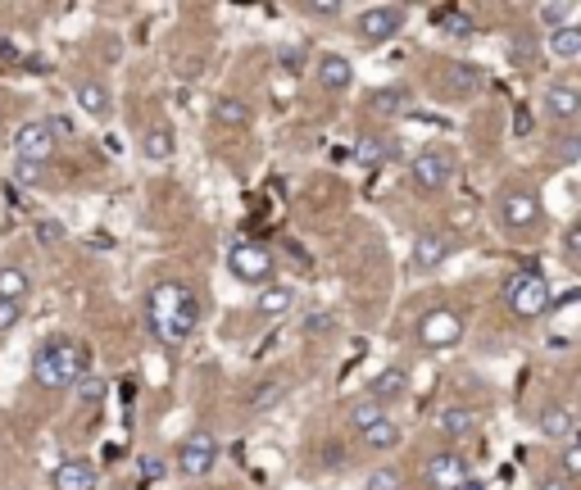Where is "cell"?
Returning a JSON list of instances; mask_svg holds the SVG:
<instances>
[{
	"mask_svg": "<svg viewBox=\"0 0 581 490\" xmlns=\"http://www.w3.org/2000/svg\"><path fill=\"white\" fill-rule=\"evenodd\" d=\"M404 19H409L404 5H368V10H359V19H355L359 46H386L391 37H400Z\"/></svg>",
	"mask_w": 581,
	"mask_h": 490,
	"instance_id": "8992f818",
	"label": "cell"
},
{
	"mask_svg": "<svg viewBox=\"0 0 581 490\" xmlns=\"http://www.w3.org/2000/svg\"><path fill=\"white\" fill-rule=\"evenodd\" d=\"M477 87H482V69L477 64H450V73H445V91L450 96H473Z\"/></svg>",
	"mask_w": 581,
	"mask_h": 490,
	"instance_id": "484cf974",
	"label": "cell"
},
{
	"mask_svg": "<svg viewBox=\"0 0 581 490\" xmlns=\"http://www.w3.org/2000/svg\"><path fill=\"white\" fill-rule=\"evenodd\" d=\"M46 123H50V132H55L60 141H73V137H78V128H73V118H69V114H50Z\"/></svg>",
	"mask_w": 581,
	"mask_h": 490,
	"instance_id": "60d3db41",
	"label": "cell"
},
{
	"mask_svg": "<svg viewBox=\"0 0 581 490\" xmlns=\"http://www.w3.org/2000/svg\"><path fill=\"white\" fill-rule=\"evenodd\" d=\"M305 332H309V336L332 332V314H309V318H305Z\"/></svg>",
	"mask_w": 581,
	"mask_h": 490,
	"instance_id": "ee69618b",
	"label": "cell"
},
{
	"mask_svg": "<svg viewBox=\"0 0 581 490\" xmlns=\"http://www.w3.org/2000/svg\"><path fill=\"white\" fill-rule=\"evenodd\" d=\"M545 118H550L554 128H568V123H577L581 118V87H572V82H554V87H545Z\"/></svg>",
	"mask_w": 581,
	"mask_h": 490,
	"instance_id": "4fadbf2b",
	"label": "cell"
},
{
	"mask_svg": "<svg viewBox=\"0 0 581 490\" xmlns=\"http://www.w3.org/2000/svg\"><path fill=\"white\" fill-rule=\"evenodd\" d=\"M141 468H146V477H150V481H159V477H164V459H146V463H141Z\"/></svg>",
	"mask_w": 581,
	"mask_h": 490,
	"instance_id": "bcb514c9",
	"label": "cell"
},
{
	"mask_svg": "<svg viewBox=\"0 0 581 490\" xmlns=\"http://www.w3.org/2000/svg\"><path fill=\"white\" fill-rule=\"evenodd\" d=\"M282 69L286 73H305V46H282Z\"/></svg>",
	"mask_w": 581,
	"mask_h": 490,
	"instance_id": "ab89813d",
	"label": "cell"
},
{
	"mask_svg": "<svg viewBox=\"0 0 581 490\" xmlns=\"http://www.w3.org/2000/svg\"><path fill=\"white\" fill-rule=\"evenodd\" d=\"M50 481H55V490H96L100 486V468L91 459H64Z\"/></svg>",
	"mask_w": 581,
	"mask_h": 490,
	"instance_id": "2e32d148",
	"label": "cell"
},
{
	"mask_svg": "<svg viewBox=\"0 0 581 490\" xmlns=\"http://www.w3.org/2000/svg\"><path fill=\"white\" fill-rule=\"evenodd\" d=\"M282 395H286V386L277 382V377H268V382H259V386H250V391H246V409L268 413V409H277V404H282Z\"/></svg>",
	"mask_w": 581,
	"mask_h": 490,
	"instance_id": "83f0119b",
	"label": "cell"
},
{
	"mask_svg": "<svg viewBox=\"0 0 581 490\" xmlns=\"http://www.w3.org/2000/svg\"><path fill=\"white\" fill-rule=\"evenodd\" d=\"M536 19H541L545 32L572 28V23H577V5H572V0H545V5H536Z\"/></svg>",
	"mask_w": 581,
	"mask_h": 490,
	"instance_id": "cb8c5ba5",
	"label": "cell"
},
{
	"mask_svg": "<svg viewBox=\"0 0 581 490\" xmlns=\"http://www.w3.org/2000/svg\"><path fill=\"white\" fill-rule=\"evenodd\" d=\"M291 304H296V286H291V282H268L264 291L255 295V314L259 318H282V314H291Z\"/></svg>",
	"mask_w": 581,
	"mask_h": 490,
	"instance_id": "d6986e66",
	"label": "cell"
},
{
	"mask_svg": "<svg viewBox=\"0 0 581 490\" xmlns=\"http://www.w3.org/2000/svg\"><path fill=\"white\" fill-rule=\"evenodd\" d=\"M227 268H232V277H237V282L259 286V291H264V286L273 282V273H277V259H273V250H268V245L237 241L232 250H227Z\"/></svg>",
	"mask_w": 581,
	"mask_h": 490,
	"instance_id": "277c9868",
	"label": "cell"
},
{
	"mask_svg": "<svg viewBox=\"0 0 581 490\" xmlns=\"http://www.w3.org/2000/svg\"><path fill=\"white\" fill-rule=\"evenodd\" d=\"M0 123H5V109H0Z\"/></svg>",
	"mask_w": 581,
	"mask_h": 490,
	"instance_id": "7dc6e473",
	"label": "cell"
},
{
	"mask_svg": "<svg viewBox=\"0 0 581 490\" xmlns=\"http://www.w3.org/2000/svg\"><path fill=\"white\" fill-rule=\"evenodd\" d=\"M382 418H391V413H386V404L373 400V395H364V400L350 404V432H359V436H364L368 427H377Z\"/></svg>",
	"mask_w": 581,
	"mask_h": 490,
	"instance_id": "d4e9b609",
	"label": "cell"
},
{
	"mask_svg": "<svg viewBox=\"0 0 581 490\" xmlns=\"http://www.w3.org/2000/svg\"><path fill=\"white\" fill-rule=\"evenodd\" d=\"M450 255H454V241L445 232H418L414 250H409V268H414V273H436Z\"/></svg>",
	"mask_w": 581,
	"mask_h": 490,
	"instance_id": "7c38bea8",
	"label": "cell"
},
{
	"mask_svg": "<svg viewBox=\"0 0 581 490\" xmlns=\"http://www.w3.org/2000/svg\"><path fill=\"white\" fill-rule=\"evenodd\" d=\"M314 73H318V87L332 91V96H341V91L355 87V64L345 55H336V50H327V55L314 59Z\"/></svg>",
	"mask_w": 581,
	"mask_h": 490,
	"instance_id": "5bb4252c",
	"label": "cell"
},
{
	"mask_svg": "<svg viewBox=\"0 0 581 490\" xmlns=\"http://www.w3.org/2000/svg\"><path fill=\"white\" fill-rule=\"evenodd\" d=\"M364 490H404V472L400 468H373L364 477Z\"/></svg>",
	"mask_w": 581,
	"mask_h": 490,
	"instance_id": "d6a6232c",
	"label": "cell"
},
{
	"mask_svg": "<svg viewBox=\"0 0 581 490\" xmlns=\"http://www.w3.org/2000/svg\"><path fill=\"white\" fill-rule=\"evenodd\" d=\"M459 341H463V318L454 309H427L418 318V345H427V350H450Z\"/></svg>",
	"mask_w": 581,
	"mask_h": 490,
	"instance_id": "ba28073f",
	"label": "cell"
},
{
	"mask_svg": "<svg viewBox=\"0 0 581 490\" xmlns=\"http://www.w3.org/2000/svg\"><path fill=\"white\" fill-rule=\"evenodd\" d=\"M504 300H509L513 318H522V323H536V318L550 314L554 295H550V282H545L536 268H522V273L509 277V286H504Z\"/></svg>",
	"mask_w": 581,
	"mask_h": 490,
	"instance_id": "3957f363",
	"label": "cell"
},
{
	"mask_svg": "<svg viewBox=\"0 0 581 490\" xmlns=\"http://www.w3.org/2000/svg\"><path fill=\"white\" fill-rule=\"evenodd\" d=\"M423 481H427V490H463L473 481V468H468L463 454L445 450V454H432V459H427Z\"/></svg>",
	"mask_w": 581,
	"mask_h": 490,
	"instance_id": "8fae6325",
	"label": "cell"
},
{
	"mask_svg": "<svg viewBox=\"0 0 581 490\" xmlns=\"http://www.w3.org/2000/svg\"><path fill=\"white\" fill-rule=\"evenodd\" d=\"M41 177H46V164H23V159H14V182L19 187H37Z\"/></svg>",
	"mask_w": 581,
	"mask_h": 490,
	"instance_id": "d590c367",
	"label": "cell"
},
{
	"mask_svg": "<svg viewBox=\"0 0 581 490\" xmlns=\"http://www.w3.org/2000/svg\"><path fill=\"white\" fill-rule=\"evenodd\" d=\"M28 291H32V277L23 273V268H14V264L0 268V300L23 304V300H28Z\"/></svg>",
	"mask_w": 581,
	"mask_h": 490,
	"instance_id": "f1b7e54d",
	"label": "cell"
},
{
	"mask_svg": "<svg viewBox=\"0 0 581 490\" xmlns=\"http://www.w3.org/2000/svg\"><path fill=\"white\" fill-rule=\"evenodd\" d=\"M554 159H559V164H577V159H581V137H577V132L559 137V146H554Z\"/></svg>",
	"mask_w": 581,
	"mask_h": 490,
	"instance_id": "8d00e7d4",
	"label": "cell"
},
{
	"mask_svg": "<svg viewBox=\"0 0 581 490\" xmlns=\"http://www.w3.org/2000/svg\"><path fill=\"white\" fill-rule=\"evenodd\" d=\"M73 391H78L82 404H100V400H105V382H100V377H82Z\"/></svg>",
	"mask_w": 581,
	"mask_h": 490,
	"instance_id": "74e56055",
	"label": "cell"
},
{
	"mask_svg": "<svg viewBox=\"0 0 581 490\" xmlns=\"http://www.w3.org/2000/svg\"><path fill=\"white\" fill-rule=\"evenodd\" d=\"M563 255H568L572 264H581V218L568 227V232H563Z\"/></svg>",
	"mask_w": 581,
	"mask_h": 490,
	"instance_id": "f35d334b",
	"label": "cell"
},
{
	"mask_svg": "<svg viewBox=\"0 0 581 490\" xmlns=\"http://www.w3.org/2000/svg\"><path fill=\"white\" fill-rule=\"evenodd\" d=\"M500 223H504V232H513V236L536 232V227L545 223L541 196H536V191H527V187L504 191V196H500Z\"/></svg>",
	"mask_w": 581,
	"mask_h": 490,
	"instance_id": "5b68a950",
	"label": "cell"
},
{
	"mask_svg": "<svg viewBox=\"0 0 581 490\" xmlns=\"http://www.w3.org/2000/svg\"><path fill=\"white\" fill-rule=\"evenodd\" d=\"M391 155H395V141L391 137H359V146H355V159L364 168H382Z\"/></svg>",
	"mask_w": 581,
	"mask_h": 490,
	"instance_id": "4316f807",
	"label": "cell"
},
{
	"mask_svg": "<svg viewBox=\"0 0 581 490\" xmlns=\"http://www.w3.org/2000/svg\"><path fill=\"white\" fill-rule=\"evenodd\" d=\"M55 150H60V137L50 132L46 118L23 123V128L14 132V155H19L23 164H50V159H55Z\"/></svg>",
	"mask_w": 581,
	"mask_h": 490,
	"instance_id": "9c48e42d",
	"label": "cell"
},
{
	"mask_svg": "<svg viewBox=\"0 0 581 490\" xmlns=\"http://www.w3.org/2000/svg\"><path fill=\"white\" fill-rule=\"evenodd\" d=\"M214 468H218V441L209 432H191L178 445V472L196 481V477H209Z\"/></svg>",
	"mask_w": 581,
	"mask_h": 490,
	"instance_id": "30bf717a",
	"label": "cell"
},
{
	"mask_svg": "<svg viewBox=\"0 0 581 490\" xmlns=\"http://www.w3.org/2000/svg\"><path fill=\"white\" fill-rule=\"evenodd\" d=\"M209 118H214L218 128H246V123H250V105L241 96H218L214 109H209Z\"/></svg>",
	"mask_w": 581,
	"mask_h": 490,
	"instance_id": "7402d4cb",
	"label": "cell"
},
{
	"mask_svg": "<svg viewBox=\"0 0 581 490\" xmlns=\"http://www.w3.org/2000/svg\"><path fill=\"white\" fill-rule=\"evenodd\" d=\"M141 155H146L150 164H168V159H173V132H168V128H150L146 137H141Z\"/></svg>",
	"mask_w": 581,
	"mask_h": 490,
	"instance_id": "4dcf8cb0",
	"label": "cell"
},
{
	"mask_svg": "<svg viewBox=\"0 0 581 490\" xmlns=\"http://www.w3.org/2000/svg\"><path fill=\"white\" fill-rule=\"evenodd\" d=\"M182 295H187V286L182 282H159L155 291H150L146 300V314H150V332L159 336L164 345H182L187 341V327L178 323V309H182Z\"/></svg>",
	"mask_w": 581,
	"mask_h": 490,
	"instance_id": "7a4b0ae2",
	"label": "cell"
},
{
	"mask_svg": "<svg viewBox=\"0 0 581 490\" xmlns=\"http://www.w3.org/2000/svg\"><path fill=\"white\" fill-rule=\"evenodd\" d=\"M178 323L187 327V332H196V323H200V295L187 286V295H182V309H178Z\"/></svg>",
	"mask_w": 581,
	"mask_h": 490,
	"instance_id": "e575fe53",
	"label": "cell"
},
{
	"mask_svg": "<svg viewBox=\"0 0 581 490\" xmlns=\"http://www.w3.org/2000/svg\"><path fill=\"white\" fill-rule=\"evenodd\" d=\"M432 19L441 23V28L450 32V37H473V19H468L463 10H436Z\"/></svg>",
	"mask_w": 581,
	"mask_h": 490,
	"instance_id": "1f68e13d",
	"label": "cell"
},
{
	"mask_svg": "<svg viewBox=\"0 0 581 490\" xmlns=\"http://www.w3.org/2000/svg\"><path fill=\"white\" fill-rule=\"evenodd\" d=\"M359 441H364L373 454H391L395 445L404 441V427H400V422H395V418H382V422H377V427H368V432L359 436Z\"/></svg>",
	"mask_w": 581,
	"mask_h": 490,
	"instance_id": "603a6c76",
	"label": "cell"
},
{
	"mask_svg": "<svg viewBox=\"0 0 581 490\" xmlns=\"http://www.w3.org/2000/svg\"><path fill=\"white\" fill-rule=\"evenodd\" d=\"M32 377H37L41 391H69V386H78L87 377V354L69 336H50L37 350V359H32Z\"/></svg>",
	"mask_w": 581,
	"mask_h": 490,
	"instance_id": "6da1fadb",
	"label": "cell"
},
{
	"mask_svg": "<svg viewBox=\"0 0 581 490\" xmlns=\"http://www.w3.org/2000/svg\"><path fill=\"white\" fill-rule=\"evenodd\" d=\"M559 472L568 481H581V436H572L568 445H563V463H559Z\"/></svg>",
	"mask_w": 581,
	"mask_h": 490,
	"instance_id": "836d02e7",
	"label": "cell"
},
{
	"mask_svg": "<svg viewBox=\"0 0 581 490\" xmlns=\"http://www.w3.org/2000/svg\"><path fill=\"white\" fill-rule=\"evenodd\" d=\"M536 427H541V436H550V441H572L577 418H572V409H563V404H550V409H541Z\"/></svg>",
	"mask_w": 581,
	"mask_h": 490,
	"instance_id": "44dd1931",
	"label": "cell"
},
{
	"mask_svg": "<svg viewBox=\"0 0 581 490\" xmlns=\"http://www.w3.org/2000/svg\"><path fill=\"white\" fill-rule=\"evenodd\" d=\"M305 14H314V19H336V14H341V0H309Z\"/></svg>",
	"mask_w": 581,
	"mask_h": 490,
	"instance_id": "7bdbcfd3",
	"label": "cell"
},
{
	"mask_svg": "<svg viewBox=\"0 0 581 490\" xmlns=\"http://www.w3.org/2000/svg\"><path fill=\"white\" fill-rule=\"evenodd\" d=\"M19 318H23V304L0 300V332H10V327H19Z\"/></svg>",
	"mask_w": 581,
	"mask_h": 490,
	"instance_id": "b9f144b4",
	"label": "cell"
},
{
	"mask_svg": "<svg viewBox=\"0 0 581 490\" xmlns=\"http://www.w3.org/2000/svg\"><path fill=\"white\" fill-rule=\"evenodd\" d=\"M409 382H414V377H409V368H404V363H386L382 373L373 377L368 395H373V400H382V404H395V400H404V395H409Z\"/></svg>",
	"mask_w": 581,
	"mask_h": 490,
	"instance_id": "e0dca14e",
	"label": "cell"
},
{
	"mask_svg": "<svg viewBox=\"0 0 581 490\" xmlns=\"http://www.w3.org/2000/svg\"><path fill=\"white\" fill-rule=\"evenodd\" d=\"M409 177H414L418 191L436 196V191H445L454 182V155H450V150H441V146L418 150V155L409 159Z\"/></svg>",
	"mask_w": 581,
	"mask_h": 490,
	"instance_id": "52a82bcc",
	"label": "cell"
},
{
	"mask_svg": "<svg viewBox=\"0 0 581 490\" xmlns=\"http://www.w3.org/2000/svg\"><path fill=\"white\" fill-rule=\"evenodd\" d=\"M73 105H78L87 118H109V114H114V96H109V87H105V82H91V78L73 87Z\"/></svg>",
	"mask_w": 581,
	"mask_h": 490,
	"instance_id": "ac0fdd59",
	"label": "cell"
},
{
	"mask_svg": "<svg viewBox=\"0 0 581 490\" xmlns=\"http://www.w3.org/2000/svg\"><path fill=\"white\" fill-rule=\"evenodd\" d=\"M536 490H572V481L563 477V472H545V477L536 481Z\"/></svg>",
	"mask_w": 581,
	"mask_h": 490,
	"instance_id": "f6af8a7d",
	"label": "cell"
},
{
	"mask_svg": "<svg viewBox=\"0 0 581 490\" xmlns=\"http://www.w3.org/2000/svg\"><path fill=\"white\" fill-rule=\"evenodd\" d=\"M545 55L559 59V64H572V59H581V23H572V28H559V32H545Z\"/></svg>",
	"mask_w": 581,
	"mask_h": 490,
	"instance_id": "ffe728a7",
	"label": "cell"
},
{
	"mask_svg": "<svg viewBox=\"0 0 581 490\" xmlns=\"http://www.w3.org/2000/svg\"><path fill=\"white\" fill-rule=\"evenodd\" d=\"M477 427H482V409H473V404H445V409L436 413V432L450 436V441L473 436Z\"/></svg>",
	"mask_w": 581,
	"mask_h": 490,
	"instance_id": "9a60e30c",
	"label": "cell"
},
{
	"mask_svg": "<svg viewBox=\"0 0 581 490\" xmlns=\"http://www.w3.org/2000/svg\"><path fill=\"white\" fill-rule=\"evenodd\" d=\"M409 87H377L373 96H368V105H373V114H404L409 109Z\"/></svg>",
	"mask_w": 581,
	"mask_h": 490,
	"instance_id": "f546056e",
	"label": "cell"
}]
</instances>
